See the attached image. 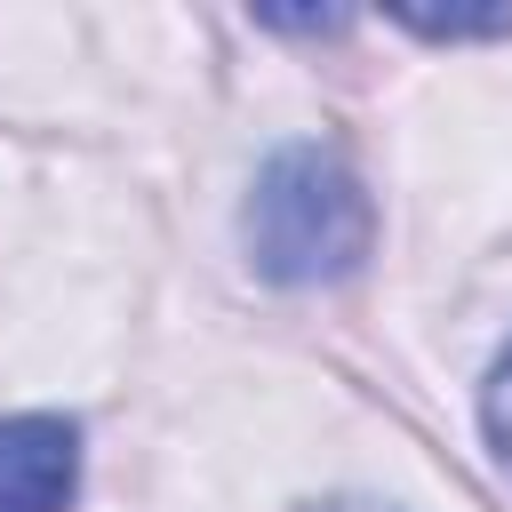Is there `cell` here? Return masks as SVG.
<instances>
[{"label":"cell","mask_w":512,"mask_h":512,"mask_svg":"<svg viewBox=\"0 0 512 512\" xmlns=\"http://www.w3.org/2000/svg\"><path fill=\"white\" fill-rule=\"evenodd\" d=\"M240 248L272 288H328L352 280L376 248V200L328 144H280L240 208Z\"/></svg>","instance_id":"cell-1"},{"label":"cell","mask_w":512,"mask_h":512,"mask_svg":"<svg viewBox=\"0 0 512 512\" xmlns=\"http://www.w3.org/2000/svg\"><path fill=\"white\" fill-rule=\"evenodd\" d=\"M80 488V424L72 416H0V512H64Z\"/></svg>","instance_id":"cell-2"},{"label":"cell","mask_w":512,"mask_h":512,"mask_svg":"<svg viewBox=\"0 0 512 512\" xmlns=\"http://www.w3.org/2000/svg\"><path fill=\"white\" fill-rule=\"evenodd\" d=\"M480 432H488L496 472L512 480V344L496 352V368H488V384H480Z\"/></svg>","instance_id":"cell-3"},{"label":"cell","mask_w":512,"mask_h":512,"mask_svg":"<svg viewBox=\"0 0 512 512\" xmlns=\"http://www.w3.org/2000/svg\"><path fill=\"white\" fill-rule=\"evenodd\" d=\"M392 24H408L416 40H512V8H488V16H424V8H392Z\"/></svg>","instance_id":"cell-4"},{"label":"cell","mask_w":512,"mask_h":512,"mask_svg":"<svg viewBox=\"0 0 512 512\" xmlns=\"http://www.w3.org/2000/svg\"><path fill=\"white\" fill-rule=\"evenodd\" d=\"M256 24H264V32H344L352 16H344V8H320V16H280V8H264Z\"/></svg>","instance_id":"cell-5"},{"label":"cell","mask_w":512,"mask_h":512,"mask_svg":"<svg viewBox=\"0 0 512 512\" xmlns=\"http://www.w3.org/2000/svg\"><path fill=\"white\" fill-rule=\"evenodd\" d=\"M320 512H400V504H376V496H328Z\"/></svg>","instance_id":"cell-6"}]
</instances>
